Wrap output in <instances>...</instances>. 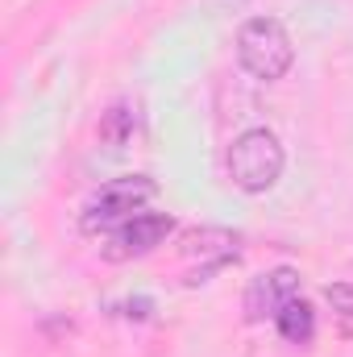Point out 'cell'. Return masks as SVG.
I'll list each match as a JSON object with an SVG mask.
<instances>
[{
	"label": "cell",
	"instance_id": "6da1fadb",
	"mask_svg": "<svg viewBox=\"0 0 353 357\" xmlns=\"http://www.w3.org/2000/svg\"><path fill=\"white\" fill-rule=\"evenodd\" d=\"M237 63L246 75L274 84L291 71L295 63V46H291V33L283 29V21L274 17H250L241 29H237Z\"/></svg>",
	"mask_w": 353,
	"mask_h": 357
},
{
	"label": "cell",
	"instance_id": "7a4b0ae2",
	"mask_svg": "<svg viewBox=\"0 0 353 357\" xmlns=\"http://www.w3.org/2000/svg\"><path fill=\"white\" fill-rule=\"evenodd\" d=\"M283 167H287V154H283V142L270 129H246L229 146V178L246 195L270 191L283 178Z\"/></svg>",
	"mask_w": 353,
	"mask_h": 357
},
{
	"label": "cell",
	"instance_id": "3957f363",
	"mask_svg": "<svg viewBox=\"0 0 353 357\" xmlns=\"http://www.w3.org/2000/svg\"><path fill=\"white\" fill-rule=\"evenodd\" d=\"M158 195V183L150 175H125L104 183L88 204H84V216H80V229L84 233H100V229H117L125 220H133L137 212H146V204Z\"/></svg>",
	"mask_w": 353,
	"mask_h": 357
},
{
	"label": "cell",
	"instance_id": "277c9868",
	"mask_svg": "<svg viewBox=\"0 0 353 357\" xmlns=\"http://www.w3.org/2000/svg\"><path fill=\"white\" fill-rule=\"evenodd\" d=\"M171 233H175V220L167 212H137L133 220H125L108 233L100 254H104V262H129V258H142V254L158 250Z\"/></svg>",
	"mask_w": 353,
	"mask_h": 357
},
{
	"label": "cell",
	"instance_id": "5b68a950",
	"mask_svg": "<svg viewBox=\"0 0 353 357\" xmlns=\"http://www.w3.org/2000/svg\"><path fill=\"white\" fill-rule=\"evenodd\" d=\"M291 299H299V270L295 266H274L258 274L250 287H246V299H241V307H246V320L250 324H262V320H274Z\"/></svg>",
	"mask_w": 353,
	"mask_h": 357
},
{
	"label": "cell",
	"instance_id": "8992f818",
	"mask_svg": "<svg viewBox=\"0 0 353 357\" xmlns=\"http://www.w3.org/2000/svg\"><path fill=\"white\" fill-rule=\"evenodd\" d=\"M274 328H278V337L291 341V345H312V337H316V307H312L308 299H291V303L274 316Z\"/></svg>",
	"mask_w": 353,
	"mask_h": 357
},
{
	"label": "cell",
	"instance_id": "52a82bcc",
	"mask_svg": "<svg viewBox=\"0 0 353 357\" xmlns=\"http://www.w3.org/2000/svg\"><path fill=\"white\" fill-rule=\"evenodd\" d=\"M133 133H137V108L133 104H112L104 116H100V142L108 146V150H125L129 142H133Z\"/></svg>",
	"mask_w": 353,
	"mask_h": 357
},
{
	"label": "cell",
	"instance_id": "ba28073f",
	"mask_svg": "<svg viewBox=\"0 0 353 357\" xmlns=\"http://www.w3.org/2000/svg\"><path fill=\"white\" fill-rule=\"evenodd\" d=\"M324 299L333 307V320H337V333L353 337V282H333L324 287Z\"/></svg>",
	"mask_w": 353,
	"mask_h": 357
},
{
	"label": "cell",
	"instance_id": "9c48e42d",
	"mask_svg": "<svg viewBox=\"0 0 353 357\" xmlns=\"http://www.w3.org/2000/svg\"><path fill=\"white\" fill-rule=\"evenodd\" d=\"M154 312V303L150 299H129V303H121V312L117 316H129V320H146Z\"/></svg>",
	"mask_w": 353,
	"mask_h": 357
},
{
	"label": "cell",
	"instance_id": "30bf717a",
	"mask_svg": "<svg viewBox=\"0 0 353 357\" xmlns=\"http://www.w3.org/2000/svg\"><path fill=\"white\" fill-rule=\"evenodd\" d=\"M204 4H208L212 13H229V8H246L250 0H204Z\"/></svg>",
	"mask_w": 353,
	"mask_h": 357
}]
</instances>
